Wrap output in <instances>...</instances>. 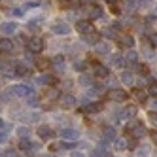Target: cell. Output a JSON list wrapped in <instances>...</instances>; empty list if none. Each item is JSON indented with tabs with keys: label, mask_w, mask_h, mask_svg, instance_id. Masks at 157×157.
I'll return each instance as SVG.
<instances>
[{
	"label": "cell",
	"mask_w": 157,
	"mask_h": 157,
	"mask_svg": "<svg viewBox=\"0 0 157 157\" xmlns=\"http://www.w3.org/2000/svg\"><path fill=\"white\" fill-rule=\"evenodd\" d=\"M80 83H82V85H91V83H93V78H89V76H82V78H80Z\"/></svg>",
	"instance_id": "cell-34"
},
{
	"label": "cell",
	"mask_w": 157,
	"mask_h": 157,
	"mask_svg": "<svg viewBox=\"0 0 157 157\" xmlns=\"http://www.w3.org/2000/svg\"><path fill=\"white\" fill-rule=\"evenodd\" d=\"M125 148H127V140L116 136V150H125Z\"/></svg>",
	"instance_id": "cell-30"
},
{
	"label": "cell",
	"mask_w": 157,
	"mask_h": 157,
	"mask_svg": "<svg viewBox=\"0 0 157 157\" xmlns=\"http://www.w3.org/2000/svg\"><path fill=\"white\" fill-rule=\"evenodd\" d=\"M85 68H87V63H85V61H76V63H74V70L83 72Z\"/></svg>",
	"instance_id": "cell-29"
},
{
	"label": "cell",
	"mask_w": 157,
	"mask_h": 157,
	"mask_svg": "<svg viewBox=\"0 0 157 157\" xmlns=\"http://www.w3.org/2000/svg\"><path fill=\"white\" fill-rule=\"evenodd\" d=\"M148 93L151 95V97H157V83H150V89H148Z\"/></svg>",
	"instance_id": "cell-36"
},
{
	"label": "cell",
	"mask_w": 157,
	"mask_h": 157,
	"mask_svg": "<svg viewBox=\"0 0 157 157\" xmlns=\"http://www.w3.org/2000/svg\"><path fill=\"white\" fill-rule=\"evenodd\" d=\"M76 30H78V32H82V34H87V32H91V30H93L91 21H78V23H76Z\"/></svg>",
	"instance_id": "cell-11"
},
{
	"label": "cell",
	"mask_w": 157,
	"mask_h": 157,
	"mask_svg": "<svg viewBox=\"0 0 157 157\" xmlns=\"http://www.w3.org/2000/svg\"><path fill=\"white\" fill-rule=\"evenodd\" d=\"M106 2H110V4H116V2H117V0H106Z\"/></svg>",
	"instance_id": "cell-49"
},
{
	"label": "cell",
	"mask_w": 157,
	"mask_h": 157,
	"mask_svg": "<svg viewBox=\"0 0 157 157\" xmlns=\"http://www.w3.org/2000/svg\"><path fill=\"white\" fill-rule=\"evenodd\" d=\"M136 112H138V108H136V106H134V104H129V106H125V108H123V112L119 114V117H121V119L134 117V116H136Z\"/></svg>",
	"instance_id": "cell-9"
},
{
	"label": "cell",
	"mask_w": 157,
	"mask_h": 157,
	"mask_svg": "<svg viewBox=\"0 0 157 157\" xmlns=\"http://www.w3.org/2000/svg\"><path fill=\"white\" fill-rule=\"evenodd\" d=\"M102 108H104L102 102H91V104H87V106L83 108V112H85V114H98Z\"/></svg>",
	"instance_id": "cell-14"
},
{
	"label": "cell",
	"mask_w": 157,
	"mask_h": 157,
	"mask_svg": "<svg viewBox=\"0 0 157 157\" xmlns=\"http://www.w3.org/2000/svg\"><path fill=\"white\" fill-rule=\"evenodd\" d=\"M10 93H13L15 97H30L32 95V89L29 85H15V87H12V91H10Z\"/></svg>",
	"instance_id": "cell-6"
},
{
	"label": "cell",
	"mask_w": 157,
	"mask_h": 157,
	"mask_svg": "<svg viewBox=\"0 0 157 157\" xmlns=\"http://www.w3.org/2000/svg\"><path fill=\"white\" fill-rule=\"evenodd\" d=\"M132 97L136 98V100H140V102H144L146 98H148V91H144V89H140V87H136L132 91Z\"/></svg>",
	"instance_id": "cell-22"
},
{
	"label": "cell",
	"mask_w": 157,
	"mask_h": 157,
	"mask_svg": "<svg viewBox=\"0 0 157 157\" xmlns=\"http://www.w3.org/2000/svg\"><path fill=\"white\" fill-rule=\"evenodd\" d=\"M51 32H55V34H59V36H66V34H70V25L64 23V21H57V23L51 27Z\"/></svg>",
	"instance_id": "cell-4"
},
{
	"label": "cell",
	"mask_w": 157,
	"mask_h": 157,
	"mask_svg": "<svg viewBox=\"0 0 157 157\" xmlns=\"http://www.w3.org/2000/svg\"><path fill=\"white\" fill-rule=\"evenodd\" d=\"M17 136L19 138H27V136H30V131L27 127H21V129H17Z\"/></svg>",
	"instance_id": "cell-31"
},
{
	"label": "cell",
	"mask_w": 157,
	"mask_h": 157,
	"mask_svg": "<svg viewBox=\"0 0 157 157\" xmlns=\"http://www.w3.org/2000/svg\"><path fill=\"white\" fill-rule=\"evenodd\" d=\"M125 6H127V10H136V6H138V0H125Z\"/></svg>",
	"instance_id": "cell-33"
},
{
	"label": "cell",
	"mask_w": 157,
	"mask_h": 157,
	"mask_svg": "<svg viewBox=\"0 0 157 157\" xmlns=\"http://www.w3.org/2000/svg\"><path fill=\"white\" fill-rule=\"evenodd\" d=\"M13 70H15V76H21V78H29L32 74L29 66L25 63H21V61H15L13 63Z\"/></svg>",
	"instance_id": "cell-5"
},
{
	"label": "cell",
	"mask_w": 157,
	"mask_h": 157,
	"mask_svg": "<svg viewBox=\"0 0 157 157\" xmlns=\"http://www.w3.org/2000/svg\"><path fill=\"white\" fill-rule=\"evenodd\" d=\"M132 78H134V74H132L131 70H123V72L119 74V80H121L123 83H132Z\"/></svg>",
	"instance_id": "cell-23"
},
{
	"label": "cell",
	"mask_w": 157,
	"mask_h": 157,
	"mask_svg": "<svg viewBox=\"0 0 157 157\" xmlns=\"http://www.w3.org/2000/svg\"><path fill=\"white\" fill-rule=\"evenodd\" d=\"M0 32H4V34H15L17 25L15 23H4V25H0Z\"/></svg>",
	"instance_id": "cell-18"
},
{
	"label": "cell",
	"mask_w": 157,
	"mask_h": 157,
	"mask_svg": "<svg viewBox=\"0 0 157 157\" xmlns=\"http://www.w3.org/2000/svg\"><path fill=\"white\" fill-rule=\"evenodd\" d=\"M108 98L114 100V102H125L129 98V93L123 91V89H110L108 91Z\"/></svg>",
	"instance_id": "cell-1"
},
{
	"label": "cell",
	"mask_w": 157,
	"mask_h": 157,
	"mask_svg": "<svg viewBox=\"0 0 157 157\" xmlns=\"http://www.w3.org/2000/svg\"><path fill=\"white\" fill-rule=\"evenodd\" d=\"M6 68H8V64H6V63H4L2 59H0V70H2V72H4Z\"/></svg>",
	"instance_id": "cell-43"
},
{
	"label": "cell",
	"mask_w": 157,
	"mask_h": 157,
	"mask_svg": "<svg viewBox=\"0 0 157 157\" xmlns=\"http://www.w3.org/2000/svg\"><path fill=\"white\" fill-rule=\"evenodd\" d=\"M127 148L129 150H136V138H134V136L127 140Z\"/></svg>",
	"instance_id": "cell-35"
},
{
	"label": "cell",
	"mask_w": 157,
	"mask_h": 157,
	"mask_svg": "<svg viewBox=\"0 0 157 157\" xmlns=\"http://www.w3.org/2000/svg\"><path fill=\"white\" fill-rule=\"evenodd\" d=\"M36 132H38V136H40V138H51V136H53V131H51L48 125H40Z\"/></svg>",
	"instance_id": "cell-20"
},
{
	"label": "cell",
	"mask_w": 157,
	"mask_h": 157,
	"mask_svg": "<svg viewBox=\"0 0 157 157\" xmlns=\"http://www.w3.org/2000/svg\"><path fill=\"white\" fill-rule=\"evenodd\" d=\"M148 117H150V121H151V123H157V112H155V110H150Z\"/></svg>",
	"instance_id": "cell-39"
},
{
	"label": "cell",
	"mask_w": 157,
	"mask_h": 157,
	"mask_svg": "<svg viewBox=\"0 0 157 157\" xmlns=\"http://www.w3.org/2000/svg\"><path fill=\"white\" fill-rule=\"evenodd\" d=\"M38 104H40V102H38V98H34V97L30 95V97H29V106H32V108H36Z\"/></svg>",
	"instance_id": "cell-37"
},
{
	"label": "cell",
	"mask_w": 157,
	"mask_h": 157,
	"mask_svg": "<svg viewBox=\"0 0 157 157\" xmlns=\"http://www.w3.org/2000/svg\"><path fill=\"white\" fill-rule=\"evenodd\" d=\"M125 59H127L129 63H136V61H138V55H136V53H134V51L131 49V51H129V53L125 55Z\"/></svg>",
	"instance_id": "cell-32"
},
{
	"label": "cell",
	"mask_w": 157,
	"mask_h": 157,
	"mask_svg": "<svg viewBox=\"0 0 157 157\" xmlns=\"http://www.w3.org/2000/svg\"><path fill=\"white\" fill-rule=\"evenodd\" d=\"M27 6H29V8H36V6H38V2H27Z\"/></svg>",
	"instance_id": "cell-47"
},
{
	"label": "cell",
	"mask_w": 157,
	"mask_h": 157,
	"mask_svg": "<svg viewBox=\"0 0 157 157\" xmlns=\"http://www.w3.org/2000/svg\"><path fill=\"white\" fill-rule=\"evenodd\" d=\"M59 95H61V93H59L55 87H49L48 91H46V98H48V100H57V98H59Z\"/></svg>",
	"instance_id": "cell-26"
},
{
	"label": "cell",
	"mask_w": 157,
	"mask_h": 157,
	"mask_svg": "<svg viewBox=\"0 0 157 157\" xmlns=\"http://www.w3.org/2000/svg\"><path fill=\"white\" fill-rule=\"evenodd\" d=\"M83 36H85V42H87V44H93V46H95V44L98 42V34H97L95 30L87 32V34H83Z\"/></svg>",
	"instance_id": "cell-25"
},
{
	"label": "cell",
	"mask_w": 157,
	"mask_h": 157,
	"mask_svg": "<svg viewBox=\"0 0 157 157\" xmlns=\"http://www.w3.org/2000/svg\"><path fill=\"white\" fill-rule=\"evenodd\" d=\"M95 51L98 53V55H106V53H110V44L108 42H97L95 44Z\"/></svg>",
	"instance_id": "cell-16"
},
{
	"label": "cell",
	"mask_w": 157,
	"mask_h": 157,
	"mask_svg": "<svg viewBox=\"0 0 157 157\" xmlns=\"http://www.w3.org/2000/svg\"><path fill=\"white\" fill-rule=\"evenodd\" d=\"M13 13H15V15H23V10H21V8H15Z\"/></svg>",
	"instance_id": "cell-46"
},
{
	"label": "cell",
	"mask_w": 157,
	"mask_h": 157,
	"mask_svg": "<svg viewBox=\"0 0 157 157\" xmlns=\"http://www.w3.org/2000/svg\"><path fill=\"white\" fill-rule=\"evenodd\" d=\"M116 40H117V44H119L121 48H129V49H131V48L134 46V38H132L131 34H121V36H117Z\"/></svg>",
	"instance_id": "cell-8"
},
{
	"label": "cell",
	"mask_w": 157,
	"mask_h": 157,
	"mask_svg": "<svg viewBox=\"0 0 157 157\" xmlns=\"http://www.w3.org/2000/svg\"><path fill=\"white\" fill-rule=\"evenodd\" d=\"M91 155H95V157H102V155H110V153H108V151H104V150H100V148H98V150H95V151H93Z\"/></svg>",
	"instance_id": "cell-38"
},
{
	"label": "cell",
	"mask_w": 157,
	"mask_h": 157,
	"mask_svg": "<svg viewBox=\"0 0 157 157\" xmlns=\"http://www.w3.org/2000/svg\"><path fill=\"white\" fill-rule=\"evenodd\" d=\"M2 127H4V119H2V117H0V129H2Z\"/></svg>",
	"instance_id": "cell-48"
},
{
	"label": "cell",
	"mask_w": 157,
	"mask_h": 157,
	"mask_svg": "<svg viewBox=\"0 0 157 157\" xmlns=\"http://www.w3.org/2000/svg\"><path fill=\"white\" fill-rule=\"evenodd\" d=\"M13 48H15V44L10 38H2V40H0V53H12Z\"/></svg>",
	"instance_id": "cell-10"
},
{
	"label": "cell",
	"mask_w": 157,
	"mask_h": 157,
	"mask_svg": "<svg viewBox=\"0 0 157 157\" xmlns=\"http://www.w3.org/2000/svg\"><path fill=\"white\" fill-rule=\"evenodd\" d=\"M49 64L48 59H38V68H46V66Z\"/></svg>",
	"instance_id": "cell-40"
},
{
	"label": "cell",
	"mask_w": 157,
	"mask_h": 157,
	"mask_svg": "<svg viewBox=\"0 0 157 157\" xmlns=\"http://www.w3.org/2000/svg\"><path fill=\"white\" fill-rule=\"evenodd\" d=\"M63 2H68V0H63Z\"/></svg>",
	"instance_id": "cell-50"
},
{
	"label": "cell",
	"mask_w": 157,
	"mask_h": 157,
	"mask_svg": "<svg viewBox=\"0 0 157 157\" xmlns=\"http://www.w3.org/2000/svg\"><path fill=\"white\" fill-rule=\"evenodd\" d=\"M110 63L114 64V66H125V63H127V59L123 57L121 53H116V55H112L110 57Z\"/></svg>",
	"instance_id": "cell-19"
},
{
	"label": "cell",
	"mask_w": 157,
	"mask_h": 157,
	"mask_svg": "<svg viewBox=\"0 0 157 157\" xmlns=\"http://www.w3.org/2000/svg\"><path fill=\"white\" fill-rule=\"evenodd\" d=\"M57 100H59L61 108H74L76 106V97L72 93H63V95H59Z\"/></svg>",
	"instance_id": "cell-3"
},
{
	"label": "cell",
	"mask_w": 157,
	"mask_h": 157,
	"mask_svg": "<svg viewBox=\"0 0 157 157\" xmlns=\"http://www.w3.org/2000/svg\"><path fill=\"white\" fill-rule=\"evenodd\" d=\"M150 110H155V112H157V97H153V98L150 100Z\"/></svg>",
	"instance_id": "cell-41"
},
{
	"label": "cell",
	"mask_w": 157,
	"mask_h": 157,
	"mask_svg": "<svg viewBox=\"0 0 157 157\" xmlns=\"http://www.w3.org/2000/svg\"><path fill=\"white\" fill-rule=\"evenodd\" d=\"M34 146H32L27 138H21V142H19V150H23V151H30Z\"/></svg>",
	"instance_id": "cell-28"
},
{
	"label": "cell",
	"mask_w": 157,
	"mask_h": 157,
	"mask_svg": "<svg viewBox=\"0 0 157 157\" xmlns=\"http://www.w3.org/2000/svg\"><path fill=\"white\" fill-rule=\"evenodd\" d=\"M51 64H53L55 70H61V72H63V70H64V57H61V55H59V57H55Z\"/></svg>",
	"instance_id": "cell-24"
},
{
	"label": "cell",
	"mask_w": 157,
	"mask_h": 157,
	"mask_svg": "<svg viewBox=\"0 0 157 157\" xmlns=\"http://www.w3.org/2000/svg\"><path fill=\"white\" fill-rule=\"evenodd\" d=\"M40 83H46V85H53L55 83V78L51 74H42L40 76Z\"/></svg>",
	"instance_id": "cell-27"
},
{
	"label": "cell",
	"mask_w": 157,
	"mask_h": 157,
	"mask_svg": "<svg viewBox=\"0 0 157 157\" xmlns=\"http://www.w3.org/2000/svg\"><path fill=\"white\" fill-rule=\"evenodd\" d=\"M102 34L108 38V40H116L117 38V27L114 25V27H106L104 30H102Z\"/></svg>",
	"instance_id": "cell-21"
},
{
	"label": "cell",
	"mask_w": 157,
	"mask_h": 157,
	"mask_svg": "<svg viewBox=\"0 0 157 157\" xmlns=\"http://www.w3.org/2000/svg\"><path fill=\"white\" fill-rule=\"evenodd\" d=\"M151 142H155V144H157V131H153V132H151Z\"/></svg>",
	"instance_id": "cell-45"
},
{
	"label": "cell",
	"mask_w": 157,
	"mask_h": 157,
	"mask_svg": "<svg viewBox=\"0 0 157 157\" xmlns=\"http://www.w3.org/2000/svg\"><path fill=\"white\" fill-rule=\"evenodd\" d=\"M0 142H6V132L0 131Z\"/></svg>",
	"instance_id": "cell-44"
},
{
	"label": "cell",
	"mask_w": 157,
	"mask_h": 157,
	"mask_svg": "<svg viewBox=\"0 0 157 157\" xmlns=\"http://www.w3.org/2000/svg\"><path fill=\"white\" fill-rule=\"evenodd\" d=\"M102 136H104V142H112V140H116L117 132H116L114 127H104L102 129Z\"/></svg>",
	"instance_id": "cell-15"
},
{
	"label": "cell",
	"mask_w": 157,
	"mask_h": 157,
	"mask_svg": "<svg viewBox=\"0 0 157 157\" xmlns=\"http://www.w3.org/2000/svg\"><path fill=\"white\" fill-rule=\"evenodd\" d=\"M93 72H95L97 78H108V76H110V70L106 68L104 64H98V63L93 66Z\"/></svg>",
	"instance_id": "cell-13"
},
{
	"label": "cell",
	"mask_w": 157,
	"mask_h": 157,
	"mask_svg": "<svg viewBox=\"0 0 157 157\" xmlns=\"http://www.w3.org/2000/svg\"><path fill=\"white\" fill-rule=\"evenodd\" d=\"M87 13H89L91 19H100V17H102V8H100V6H89Z\"/></svg>",
	"instance_id": "cell-17"
},
{
	"label": "cell",
	"mask_w": 157,
	"mask_h": 157,
	"mask_svg": "<svg viewBox=\"0 0 157 157\" xmlns=\"http://www.w3.org/2000/svg\"><path fill=\"white\" fill-rule=\"evenodd\" d=\"M59 136L63 138V140H70V142H76L78 140V131H74V129H63L61 132H59Z\"/></svg>",
	"instance_id": "cell-7"
},
{
	"label": "cell",
	"mask_w": 157,
	"mask_h": 157,
	"mask_svg": "<svg viewBox=\"0 0 157 157\" xmlns=\"http://www.w3.org/2000/svg\"><path fill=\"white\" fill-rule=\"evenodd\" d=\"M44 49V40L42 38H29L27 40V51H32L34 55H38Z\"/></svg>",
	"instance_id": "cell-2"
},
{
	"label": "cell",
	"mask_w": 157,
	"mask_h": 157,
	"mask_svg": "<svg viewBox=\"0 0 157 157\" xmlns=\"http://www.w3.org/2000/svg\"><path fill=\"white\" fill-rule=\"evenodd\" d=\"M150 42H151V46H155V44H157V32L150 34Z\"/></svg>",
	"instance_id": "cell-42"
},
{
	"label": "cell",
	"mask_w": 157,
	"mask_h": 157,
	"mask_svg": "<svg viewBox=\"0 0 157 157\" xmlns=\"http://www.w3.org/2000/svg\"><path fill=\"white\" fill-rule=\"evenodd\" d=\"M131 132H132V136H134V138H142V136H146V134H148V131H146V127L142 125L140 121L131 129Z\"/></svg>",
	"instance_id": "cell-12"
}]
</instances>
